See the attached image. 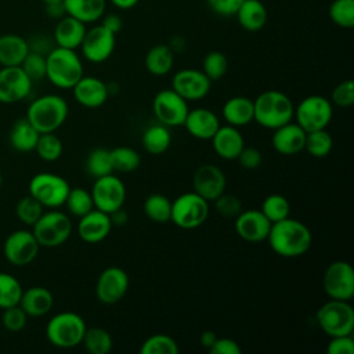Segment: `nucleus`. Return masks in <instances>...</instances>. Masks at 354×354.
Here are the masks:
<instances>
[{"label": "nucleus", "mask_w": 354, "mask_h": 354, "mask_svg": "<svg viewBox=\"0 0 354 354\" xmlns=\"http://www.w3.org/2000/svg\"><path fill=\"white\" fill-rule=\"evenodd\" d=\"M266 241L278 256L295 259L303 256L311 248L313 234L304 223L286 217L271 224Z\"/></svg>", "instance_id": "obj_1"}, {"label": "nucleus", "mask_w": 354, "mask_h": 354, "mask_svg": "<svg viewBox=\"0 0 354 354\" xmlns=\"http://www.w3.org/2000/svg\"><path fill=\"white\" fill-rule=\"evenodd\" d=\"M293 113L292 100L279 90H266L253 100V122L261 127L275 130L292 122Z\"/></svg>", "instance_id": "obj_2"}, {"label": "nucleus", "mask_w": 354, "mask_h": 354, "mask_svg": "<svg viewBox=\"0 0 354 354\" xmlns=\"http://www.w3.org/2000/svg\"><path fill=\"white\" fill-rule=\"evenodd\" d=\"M83 72V62L76 50L55 46L46 55V77L58 88H72Z\"/></svg>", "instance_id": "obj_3"}, {"label": "nucleus", "mask_w": 354, "mask_h": 354, "mask_svg": "<svg viewBox=\"0 0 354 354\" xmlns=\"http://www.w3.org/2000/svg\"><path fill=\"white\" fill-rule=\"evenodd\" d=\"M68 102L58 94H44L33 100L28 108L26 119L39 133H54L66 120Z\"/></svg>", "instance_id": "obj_4"}, {"label": "nucleus", "mask_w": 354, "mask_h": 354, "mask_svg": "<svg viewBox=\"0 0 354 354\" xmlns=\"http://www.w3.org/2000/svg\"><path fill=\"white\" fill-rule=\"evenodd\" d=\"M86 328L87 325L82 315L73 311H61L47 322L46 337L58 348H73L82 344Z\"/></svg>", "instance_id": "obj_5"}, {"label": "nucleus", "mask_w": 354, "mask_h": 354, "mask_svg": "<svg viewBox=\"0 0 354 354\" xmlns=\"http://www.w3.org/2000/svg\"><path fill=\"white\" fill-rule=\"evenodd\" d=\"M315 321L329 337L353 335L354 308L350 301L330 299L317 310Z\"/></svg>", "instance_id": "obj_6"}, {"label": "nucleus", "mask_w": 354, "mask_h": 354, "mask_svg": "<svg viewBox=\"0 0 354 354\" xmlns=\"http://www.w3.org/2000/svg\"><path fill=\"white\" fill-rule=\"evenodd\" d=\"M72 228V221L66 213L51 209L43 212L39 220L32 225V232L40 248H57L69 239Z\"/></svg>", "instance_id": "obj_7"}, {"label": "nucleus", "mask_w": 354, "mask_h": 354, "mask_svg": "<svg viewBox=\"0 0 354 354\" xmlns=\"http://www.w3.org/2000/svg\"><path fill=\"white\" fill-rule=\"evenodd\" d=\"M209 216V202L195 191L184 192L171 202L170 221L183 230L201 227Z\"/></svg>", "instance_id": "obj_8"}, {"label": "nucleus", "mask_w": 354, "mask_h": 354, "mask_svg": "<svg viewBox=\"0 0 354 354\" xmlns=\"http://www.w3.org/2000/svg\"><path fill=\"white\" fill-rule=\"evenodd\" d=\"M69 189V183L55 173H37L29 181V195L47 209H57L62 206Z\"/></svg>", "instance_id": "obj_9"}, {"label": "nucleus", "mask_w": 354, "mask_h": 354, "mask_svg": "<svg viewBox=\"0 0 354 354\" xmlns=\"http://www.w3.org/2000/svg\"><path fill=\"white\" fill-rule=\"evenodd\" d=\"M333 116L330 100L324 95L313 94L304 97L297 106H295L293 118L296 123L306 131L326 129Z\"/></svg>", "instance_id": "obj_10"}, {"label": "nucleus", "mask_w": 354, "mask_h": 354, "mask_svg": "<svg viewBox=\"0 0 354 354\" xmlns=\"http://www.w3.org/2000/svg\"><path fill=\"white\" fill-rule=\"evenodd\" d=\"M322 286L329 299L350 301L354 297V271L351 264L344 260L330 263L324 272Z\"/></svg>", "instance_id": "obj_11"}, {"label": "nucleus", "mask_w": 354, "mask_h": 354, "mask_svg": "<svg viewBox=\"0 0 354 354\" xmlns=\"http://www.w3.org/2000/svg\"><path fill=\"white\" fill-rule=\"evenodd\" d=\"M152 111L159 123L167 127H176L184 124L189 106L188 101L173 88H165L158 91L153 97Z\"/></svg>", "instance_id": "obj_12"}, {"label": "nucleus", "mask_w": 354, "mask_h": 354, "mask_svg": "<svg viewBox=\"0 0 354 354\" xmlns=\"http://www.w3.org/2000/svg\"><path fill=\"white\" fill-rule=\"evenodd\" d=\"M90 194L94 207L109 214L124 205L126 185L119 177L111 173L95 178Z\"/></svg>", "instance_id": "obj_13"}, {"label": "nucleus", "mask_w": 354, "mask_h": 354, "mask_svg": "<svg viewBox=\"0 0 354 354\" xmlns=\"http://www.w3.org/2000/svg\"><path fill=\"white\" fill-rule=\"evenodd\" d=\"M40 245L35 238L33 232L29 230H17L12 231L4 241L3 253L8 263L12 266H28L30 264L37 253Z\"/></svg>", "instance_id": "obj_14"}, {"label": "nucleus", "mask_w": 354, "mask_h": 354, "mask_svg": "<svg viewBox=\"0 0 354 354\" xmlns=\"http://www.w3.org/2000/svg\"><path fill=\"white\" fill-rule=\"evenodd\" d=\"M115 46L116 35L100 24L86 30L79 48L88 62L101 64L112 55Z\"/></svg>", "instance_id": "obj_15"}, {"label": "nucleus", "mask_w": 354, "mask_h": 354, "mask_svg": "<svg viewBox=\"0 0 354 354\" xmlns=\"http://www.w3.org/2000/svg\"><path fill=\"white\" fill-rule=\"evenodd\" d=\"M129 283L127 272L118 266H111L97 278L95 297L102 304H115L124 297Z\"/></svg>", "instance_id": "obj_16"}, {"label": "nucleus", "mask_w": 354, "mask_h": 354, "mask_svg": "<svg viewBox=\"0 0 354 354\" xmlns=\"http://www.w3.org/2000/svg\"><path fill=\"white\" fill-rule=\"evenodd\" d=\"M212 87V80L199 69L187 68L177 71L171 77V87L187 101L205 98Z\"/></svg>", "instance_id": "obj_17"}, {"label": "nucleus", "mask_w": 354, "mask_h": 354, "mask_svg": "<svg viewBox=\"0 0 354 354\" xmlns=\"http://www.w3.org/2000/svg\"><path fill=\"white\" fill-rule=\"evenodd\" d=\"M33 82L22 71L21 66H1L0 68V102L15 104L25 100Z\"/></svg>", "instance_id": "obj_18"}, {"label": "nucleus", "mask_w": 354, "mask_h": 354, "mask_svg": "<svg viewBox=\"0 0 354 354\" xmlns=\"http://www.w3.org/2000/svg\"><path fill=\"white\" fill-rule=\"evenodd\" d=\"M192 191H195L210 203L225 192L227 178L218 166L213 163H205L195 170L192 177Z\"/></svg>", "instance_id": "obj_19"}, {"label": "nucleus", "mask_w": 354, "mask_h": 354, "mask_svg": "<svg viewBox=\"0 0 354 354\" xmlns=\"http://www.w3.org/2000/svg\"><path fill=\"white\" fill-rule=\"evenodd\" d=\"M271 224L272 223L263 214L260 209L242 210L235 217V231L238 236L252 243L266 241Z\"/></svg>", "instance_id": "obj_20"}, {"label": "nucleus", "mask_w": 354, "mask_h": 354, "mask_svg": "<svg viewBox=\"0 0 354 354\" xmlns=\"http://www.w3.org/2000/svg\"><path fill=\"white\" fill-rule=\"evenodd\" d=\"M71 90L73 98L84 108H100L109 97L108 84L95 76L83 75Z\"/></svg>", "instance_id": "obj_21"}, {"label": "nucleus", "mask_w": 354, "mask_h": 354, "mask_svg": "<svg viewBox=\"0 0 354 354\" xmlns=\"http://www.w3.org/2000/svg\"><path fill=\"white\" fill-rule=\"evenodd\" d=\"M112 227L109 214L94 207L84 216L79 217L77 234L80 239L87 243H98L111 234Z\"/></svg>", "instance_id": "obj_22"}, {"label": "nucleus", "mask_w": 354, "mask_h": 354, "mask_svg": "<svg viewBox=\"0 0 354 354\" xmlns=\"http://www.w3.org/2000/svg\"><path fill=\"white\" fill-rule=\"evenodd\" d=\"M306 131L293 122L277 127L271 137L272 148L281 155H296L304 149Z\"/></svg>", "instance_id": "obj_23"}, {"label": "nucleus", "mask_w": 354, "mask_h": 354, "mask_svg": "<svg viewBox=\"0 0 354 354\" xmlns=\"http://www.w3.org/2000/svg\"><path fill=\"white\" fill-rule=\"evenodd\" d=\"M218 116L207 108L189 109L184 120L187 131L198 140H210L220 127Z\"/></svg>", "instance_id": "obj_24"}, {"label": "nucleus", "mask_w": 354, "mask_h": 354, "mask_svg": "<svg viewBox=\"0 0 354 354\" xmlns=\"http://www.w3.org/2000/svg\"><path fill=\"white\" fill-rule=\"evenodd\" d=\"M210 141L214 152L225 160H236L239 152L245 147L242 133L238 130V127L230 124H220Z\"/></svg>", "instance_id": "obj_25"}, {"label": "nucleus", "mask_w": 354, "mask_h": 354, "mask_svg": "<svg viewBox=\"0 0 354 354\" xmlns=\"http://www.w3.org/2000/svg\"><path fill=\"white\" fill-rule=\"evenodd\" d=\"M86 30H87V28H86L84 22L66 14L58 19L55 29H54L53 39L55 41V46H58V47L76 50L82 44Z\"/></svg>", "instance_id": "obj_26"}, {"label": "nucleus", "mask_w": 354, "mask_h": 354, "mask_svg": "<svg viewBox=\"0 0 354 354\" xmlns=\"http://www.w3.org/2000/svg\"><path fill=\"white\" fill-rule=\"evenodd\" d=\"M28 317H43L53 308V293L44 286H30L22 290L19 303Z\"/></svg>", "instance_id": "obj_27"}, {"label": "nucleus", "mask_w": 354, "mask_h": 354, "mask_svg": "<svg viewBox=\"0 0 354 354\" xmlns=\"http://www.w3.org/2000/svg\"><path fill=\"white\" fill-rule=\"evenodd\" d=\"M221 112L227 124L234 127L248 126L253 122V100L245 95L231 97L224 102Z\"/></svg>", "instance_id": "obj_28"}, {"label": "nucleus", "mask_w": 354, "mask_h": 354, "mask_svg": "<svg viewBox=\"0 0 354 354\" xmlns=\"http://www.w3.org/2000/svg\"><path fill=\"white\" fill-rule=\"evenodd\" d=\"M29 53L28 41L19 35L6 33L0 36V65L19 66Z\"/></svg>", "instance_id": "obj_29"}, {"label": "nucleus", "mask_w": 354, "mask_h": 354, "mask_svg": "<svg viewBox=\"0 0 354 354\" xmlns=\"http://www.w3.org/2000/svg\"><path fill=\"white\" fill-rule=\"evenodd\" d=\"M241 28L249 32H257L267 24L268 12L260 0H243L235 12Z\"/></svg>", "instance_id": "obj_30"}, {"label": "nucleus", "mask_w": 354, "mask_h": 354, "mask_svg": "<svg viewBox=\"0 0 354 354\" xmlns=\"http://www.w3.org/2000/svg\"><path fill=\"white\" fill-rule=\"evenodd\" d=\"M68 15L84 22L93 24L104 17L106 0H62Z\"/></svg>", "instance_id": "obj_31"}, {"label": "nucleus", "mask_w": 354, "mask_h": 354, "mask_svg": "<svg viewBox=\"0 0 354 354\" xmlns=\"http://www.w3.org/2000/svg\"><path fill=\"white\" fill-rule=\"evenodd\" d=\"M39 136L40 133L30 124V122L26 118H22L14 122L8 134V140L10 145L15 151L30 152L35 151Z\"/></svg>", "instance_id": "obj_32"}, {"label": "nucleus", "mask_w": 354, "mask_h": 354, "mask_svg": "<svg viewBox=\"0 0 354 354\" xmlns=\"http://www.w3.org/2000/svg\"><path fill=\"white\" fill-rule=\"evenodd\" d=\"M144 64L147 71L153 76L167 75L174 64V53L169 44L152 46L145 54Z\"/></svg>", "instance_id": "obj_33"}, {"label": "nucleus", "mask_w": 354, "mask_h": 354, "mask_svg": "<svg viewBox=\"0 0 354 354\" xmlns=\"http://www.w3.org/2000/svg\"><path fill=\"white\" fill-rule=\"evenodd\" d=\"M170 127L162 123H153L148 126L141 137V142L144 149L151 155H162L166 152L171 144Z\"/></svg>", "instance_id": "obj_34"}, {"label": "nucleus", "mask_w": 354, "mask_h": 354, "mask_svg": "<svg viewBox=\"0 0 354 354\" xmlns=\"http://www.w3.org/2000/svg\"><path fill=\"white\" fill-rule=\"evenodd\" d=\"M82 344L90 354H108L113 347L111 333L101 326L86 328Z\"/></svg>", "instance_id": "obj_35"}, {"label": "nucleus", "mask_w": 354, "mask_h": 354, "mask_svg": "<svg viewBox=\"0 0 354 354\" xmlns=\"http://www.w3.org/2000/svg\"><path fill=\"white\" fill-rule=\"evenodd\" d=\"M144 213L153 223H167L171 217V201L166 195L151 194L144 202Z\"/></svg>", "instance_id": "obj_36"}, {"label": "nucleus", "mask_w": 354, "mask_h": 354, "mask_svg": "<svg viewBox=\"0 0 354 354\" xmlns=\"http://www.w3.org/2000/svg\"><path fill=\"white\" fill-rule=\"evenodd\" d=\"M111 151V160L113 171L130 173L138 169L141 163V155L131 147H115Z\"/></svg>", "instance_id": "obj_37"}, {"label": "nucleus", "mask_w": 354, "mask_h": 354, "mask_svg": "<svg viewBox=\"0 0 354 354\" xmlns=\"http://www.w3.org/2000/svg\"><path fill=\"white\" fill-rule=\"evenodd\" d=\"M84 166H86V171L94 178L113 173L111 151L106 148H94L87 155Z\"/></svg>", "instance_id": "obj_38"}, {"label": "nucleus", "mask_w": 354, "mask_h": 354, "mask_svg": "<svg viewBox=\"0 0 354 354\" xmlns=\"http://www.w3.org/2000/svg\"><path fill=\"white\" fill-rule=\"evenodd\" d=\"M333 148V138L326 129L306 133L304 149L314 158H325Z\"/></svg>", "instance_id": "obj_39"}, {"label": "nucleus", "mask_w": 354, "mask_h": 354, "mask_svg": "<svg viewBox=\"0 0 354 354\" xmlns=\"http://www.w3.org/2000/svg\"><path fill=\"white\" fill-rule=\"evenodd\" d=\"M64 205L66 206L68 212L76 217H82L94 209V202L90 191L82 187L71 188Z\"/></svg>", "instance_id": "obj_40"}, {"label": "nucleus", "mask_w": 354, "mask_h": 354, "mask_svg": "<svg viewBox=\"0 0 354 354\" xmlns=\"http://www.w3.org/2000/svg\"><path fill=\"white\" fill-rule=\"evenodd\" d=\"M35 151L41 160L55 162L61 158L64 147L59 137L54 133H40Z\"/></svg>", "instance_id": "obj_41"}, {"label": "nucleus", "mask_w": 354, "mask_h": 354, "mask_svg": "<svg viewBox=\"0 0 354 354\" xmlns=\"http://www.w3.org/2000/svg\"><path fill=\"white\" fill-rule=\"evenodd\" d=\"M180 351L177 342L165 333H155L147 337L141 347V354H177Z\"/></svg>", "instance_id": "obj_42"}, {"label": "nucleus", "mask_w": 354, "mask_h": 354, "mask_svg": "<svg viewBox=\"0 0 354 354\" xmlns=\"http://www.w3.org/2000/svg\"><path fill=\"white\" fill-rule=\"evenodd\" d=\"M260 210L263 212V214L271 221H279L283 220L286 217H289L290 214V203L289 201L281 195V194H271L268 196L264 198Z\"/></svg>", "instance_id": "obj_43"}, {"label": "nucleus", "mask_w": 354, "mask_h": 354, "mask_svg": "<svg viewBox=\"0 0 354 354\" xmlns=\"http://www.w3.org/2000/svg\"><path fill=\"white\" fill-rule=\"evenodd\" d=\"M21 282L8 272H0V308H7L19 303L22 295Z\"/></svg>", "instance_id": "obj_44"}, {"label": "nucleus", "mask_w": 354, "mask_h": 354, "mask_svg": "<svg viewBox=\"0 0 354 354\" xmlns=\"http://www.w3.org/2000/svg\"><path fill=\"white\" fill-rule=\"evenodd\" d=\"M330 21L344 29L354 26V0H333L328 10Z\"/></svg>", "instance_id": "obj_45"}, {"label": "nucleus", "mask_w": 354, "mask_h": 354, "mask_svg": "<svg viewBox=\"0 0 354 354\" xmlns=\"http://www.w3.org/2000/svg\"><path fill=\"white\" fill-rule=\"evenodd\" d=\"M43 212H44L43 205L29 194L22 196L15 206L17 217L19 218L21 223H24L28 227H32L43 214Z\"/></svg>", "instance_id": "obj_46"}, {"label": "nucleus", "mask_w": 354, "mask_h": 354, "mask_svg": "<svg viewBox=\"0 0 354 354\" xmlns=\"http://www.w3.org/2000/svg\"><path fill=\"white\" fill-rule=\"evenodd\" d=\"M228 69V59L221 51H210L205 55L202 62V72L212 80L224 77Z\"/></svg>", "instance_id": "obj_47"}, {"label": "nucleus", "mask_w": 354, "mask_h": 354, "mask_svg": "<svg viewBox=\"0 0 354 354\" xmlns=\"http://www.w3.org/2000/svg\"><path fill=\"white\" fill-rule=\"evenodd\" d=\"M19 66L32 82L46 77V55L29 51Z\"/></svg>", "instance_id": "obj_48"}, {"label": "nucleus", "mask_w": 354, "mask_h": 354, "mask_svg": "<svg viewBox=\"0 0 354 354\" xmlns=\"http://www.w3.org/2000/svg\"><path fill=\"white\" fill-rule=\"evenodd\" d=\"M28 322L26 313L21 308L19 304L3 308L1 324L8 332H21Z\"/></svg>", "instance_id": "obj_49"}, {"label": "nucleus", "mask_w": 354, "mask_h": 354, "mask_svg": "<svg viewBox=\"0 0 354 354\" xmlns=\"http://www.w3.org/2000/svg\"><path fill=\"white\" fill-rule=\"evenodd\" d=\"M213 202H214L216 212L225 218H235L243 210L241 199L231 194L224 192Z\"/></svg>", "instance_id": "obj_50"}, {"label": "nucleus", "mask_w": 354, "mask_h": 354, "mask_svg": "<svg viewBox=\"0 0 354 354\" xmlns=\"http://www.w3.org/2000/svg\"><path fill=\"white\" fill-rule=\"evenodd\" d=\"M330 102L340 108H348L354 104V83L351 79L340 82L332 90Z\"/></svg>", "instance_id": "obj_51"}, {"label": "nucleus", "mask_w": 354, "mask_h": 354, "mask_svg": "<svg viewBox=\"0 0 354 354\" xmlns=\"http://www.w3.org/2000/svg\"><path fill=\"white\" fill-rule=\"evenodd\" d=\"M328 354H354L353 335H342L330 337L326 346Z\"/></svg>", "instance_id": "obj_52"}, {"label": "nucleus", "mask_w": 354, "mask_h": 354, "mask_svg": "<svg viewBox=\"0 0 354 354\" xmlns=\"http://www.w3.org/2000/svg\"><path fill=\"white\" fill-rule=\"evenodd\" d=\"M236 160L239 162V165L243 167V169H248V170H254L257 169L261 162H263V155L261 152L254 148V147H243L242 151L239 152Z\"/></svg>", "instance_id": "obj_53"}, {"label": "nucleus", "mask_w": 354, "mask_h": 354, "mask_svg": "<svg viewBox=\"0 0 354 354\" xmlns=\"http://www.w3.org/2000/svg\"><path fill=\"white\" fill-rule=\"evenodd\" d=\"M26 41H28L29 51H33V53H37L41 55H47L55 47L54 39H51L43 33H36V35L30 36L29 39H26Z\"/></svg>", "instance_id": "obj_54"}, {"label": "nucleus", "mask_w": 354, "mask_h": 354, "mask_svg": "<svg viewBox=\"0 0 354 354\" xmlns=\"http://www.w3.org/2000/svg\"><path fill=\"white\" fill-rule=\"evenodd\" d=\"M209 8L220 17L235 15L243 0H206Z\"/></svg>", "instance_id": "obj_55"}, {"label": "nucleus", "mask_w": 354, "mask_h": 354, "mask_svg": "<svg viewBox=\"0 0 354 354\" xmlns=\"http://www.w3.org/2000/svg\"><path fill=\"white\" fill-rule=\"evenodd\" d=\"M212 354H241L242 348L239 344L231 337H218L214 340L212 347L209 348Z\"/></svg>", "instance_id": "obj_56"}, {"label": "nucleus", "mask_w": 354, "mask_h": 354, "mask_svg": "<svg viewBox=\"0 0 354 354\" xmlns=\"http://www.w3.org/2000/svg\"><path fill=\"white\" fill-rule=\"evenodd\" d=\"M102 26H105L108 30H111L112 33L118 35L120 30H122V26H123V21L122 18L118 15V14H108L102 18V22H101Z\"/></svg>", "instance_id": "obj_57"}, {"label": "nucleus", "mask_w": 354, "mask_h": 354, "mask_svg": "<svg viewBox=\"0 0 354 354\" xmlns=\"http://www.w3.org/2000/svg\"><path fill=\"white\" fill-rule=\"evenodd\" d=\"M44 11H46V14H47L50 18H54V19H59V18H62L64 15H66V11H65V7H64V3H62V1L44 4Z\"/></svg>", "instance_id": "obj_58"}, {"label": "nucleus", "mask_w": 354, "mask_h": 354, "mask_svg": "<svg viewBox=\"0 0 354 354\" xmlns=\"http://www.w3.org/2000/svg\"><path fill=\"white\" fill-rule=\"evenodd\" d=\"M109 218H111L112 225H124L129 221V214H127V212L122 206V207L111 212L109 213Z\"/></svg>", "instance_id": "obj_59"}, {"label": "nucleus", "mask_w": 354, "mask_h": 354, "mask_svg": "<svg viewBox=\"0 0 354 354\" xmlns=\"http://www.w3.org/2000/svg\"><path fill=\"white\" fill-rule=\"evenodd\" d=\"M217 339V335L213 330H205L201 335V343L203 347H206L207 350L212 347V344L214 343V340Z\"/></svg>", "instance_id": "obj_60"}, {"label": "nucleus", "mask_w": 354, "mask_h": 354, "mask_svg": "<svg viewBox=\"0 0 354 354\" xmlns=\"http://www.w3.org/2000/svg\"><path fill=\"white\" fill-rule=\"evenodd\" d=\"M116 8L119 10H130L133 8L134 6H137V3L140 0H109Z\"/></svg>", "instance_id": "obj_61"}, {"label": "nucleus", "mask_w": 354, "mask_h": 354, "mask_svg": "<svg viewBox=\"0 0 354 354\" xmlns=\"http://www.w3.org/2000/svg\"><path fill=\"white\" fill-rule=\"evenodd\" d=\"M59 1H62V0H41V3H43V4H50V3H59Z\"/></svg>", "instance_id": "obj_62"}, {"label": "nucleus", "mask_w": 354, "mask_h": 354, "mask_svg": "<svg viewBox=\"0 0 354 354\" xmlns=\"http://www.w3.org/2000/svg\"><path fill=\"white\" fill-rule=\"evenodd\" d=\"M1 183H3V178H1V173H0V188H1Z\"/></svg>", "instance_id": "obj_63"}, {"label": "nucleus", "mask_w": 354, "mask_h": 354, "mask_svg": "<svg viewBox=\"0 0 354 354\" xmlns=\"http://www.w3.org/2000/svg\"><path fill=\"white\" fill-rule=\"evenodd\" d=\"M0 68H1V65H0Z\"/></svg>", "instance_id": "obj_64"}]
</instances>
